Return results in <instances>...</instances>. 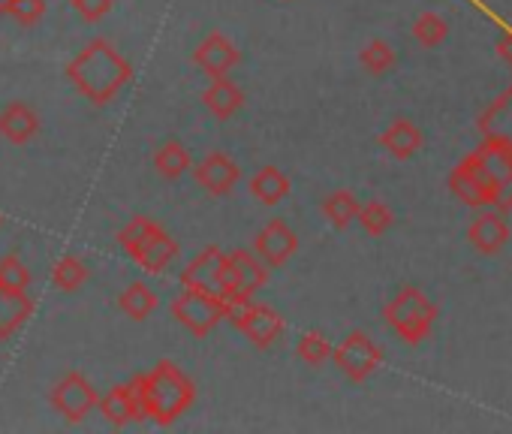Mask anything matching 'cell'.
<instances>
[{"instance_id":"obj_5","label":"cell","mask_w":512,"mask_h":434,"mask_svg":"<svg viewBox=\"0 0 512 434\" xmlns=\"http://www.w3.org/2000/svg\"><path fill=\"white\" fill-rule=\"evenodd\" d=\"M181 284L187 290H196V293H205V296L229 302V296H232V287H229V257L220 248H214V245L205 248L202 254H196L187 263V269L181 272Z\"/></svg>"},{"instance_id":"obj_34","label":"cell","mask_w":512,"mask_h":434,"mask_svg":"<svg viewBox=\"0 0 512 434\" xmlns=\"http://www.w3.org/2000/svg\"><path fill=\"white\" fill-rule=\"evenodd\" d=\"M494 205H497V211H509V208H512V169L503 175V181H500V193H497Z\"/></svg>"},{"instance_id":"obj_19","label":"cell","mask_w":512,"mask_h":434,"mask_svg":"<svg viewBox=\"0 0 512 434\" xmlns=\"http://www.w3.org/2000/svg\"><path fill=\"white\" fill-rule=\"evenodd\" d=\"M422 142H425L422 130H419L413 121H407V118L392 121V124L383 130V136H380V145H383L395 160H410V157L422 148Z\"/></svg>"},{"instance_id":"obj_32","label":"cell","mask_w":512,"mask_h":434,"mask_svg":"<svg viewBox=\"0 0 512 434\" xmlns=\"http://www.w3.org/2000/svg\"><path fill=\"white\" fill-rule=\"evenodd\" d=\"M0 13L10 16L13 22H19L22 28H34L46 16V0H7Z\"/></svg>"},{"instance_id":"obj_28","label":"cell","mask_w":512,"mask_h":434,"mask_svg":"<svg viewBox=\"0 0 512 434\" xmlns=\"http://www.w3.org/2000/svg\"><path fill=\"white\" fill-rule=\"evenodd\" d=\"M34 275L28 269V263L16 254L0 260V290H16V293H28Z\"/></svg>"},{"instance_id":"obj_27","label":"cell","mask_w":512,"mask_h":434,"mask_svg":"<svg viewBox=\"0 0 512 434\" xmlns=\"http://www.w3.org/2000/svg\"><path fill=\"white\" fill-rule=\"evenodd\" d=\"M395 49L386 40H371L362 52H359V64L371 73V76H386L395 67Z\"/></svg>"},{"instance_id":"obj_21","label":"cell","mask_w":512,"mask_h":434,"mask_svg":"<svg viewBox=\"0 0 512 434\" xmlns=\"http://www.w3.org/2000/svg\"><path fill=\"white\" fill-rule=\"evenodd\" d=\"M293 184L287 178V172H281L278 166H263L250 178V193L260 199L263 205H278L290 196Z\"/></svg>"},{"instance_id":"obj_7","label":"cell","mask_w":512,"mask_h":434,"mask_svg":"<svg viewBox=\"0 0 512 434\" xmlns=\"http://www.w3.org/2000/svg\"><path fill=\"white\" fill-rule=\"evenodd\" d=\"M226 320H232V326L256 347H272L284 335V317L269 305H256L250 299L229 305Z\"/></svg>"},{"instance_id":"obj_35","label":"cell","mask_w":512,"mask_h":434,"mask_svg":"<svg viewBox=\"0 0 512 434\" xmlns=\"http://www.w3.org/2000/svg\"><path fill=\"white\" fill-rule=\"evenodd\" d=\"M497 52H500V58L512 67V34H506V37L497 43Z\"/></svg>"},{"instance_id":"obj_24","label":"cell","mask_w":512,"mask_h":434,"mask_svg":"<svg viewBox=\"0 0 512 434\" xmlns=\"http://www.w3.org/2000/svg\"><path fill=\"white\" fill-rule=\"evenodd\" d=\"M193 166L190 160V151L181 145V142H166L154 151V169L163 175V178H181L187 169Z\"/></svg>"},{"instance_id":"obj_1","label":"cell","mask_w":512,"mask_h":434,"mask_svg":"<svg viewBox=\"0 0 512 434\" xmlns=\"http://www.w3.org/2000/svg\"><path fill=\"white\" fill-rule=\"evenodd\" d=\"M67 79L85 100H91L94 106H106L130 85L133 67L109 40H91L67 64Z\"/></svg>"},{"instance_id":"obj_9","label":"cell","mask_w":512,"mask_h":434,"mask_svg":"<svg viewBox=\"0 0 512 434\" xmlns=\"http://www.w3.org/2000/svg\"><path fill=\"white\" fill-rule=\"evenodd\" d=\"M49 401H52V407H55L67 422H82L88 413L97 410L100 395H97V389L91 386V380H88L82 371H67V374L55 383Z\"/></svg>"},{"instance_id":"obj_22","label":"cell","mask_w":512,"mask_h":434,"mask_svg":"<svg viewBox=\"0 0 512 434\" xmlns=\"http://www.w3.org/2000/svg\"><path fill=\"white\" fill-rule=\"evenodd\" d=\"M118 308L124 311V317H130V320H148L154 311H157V293L148 287V284H142V281H133V284H127L124 290H121V296H118Z\"/></svg>"},{"instance_id":"obj_23","label":"cell","mask_w":512,"mask_h":434,"mask_svg":"<svg viewBox=\"0 0 512 434\" xmlns=\"http://www.w3.org/2000/svg\"><path fill=\"white\" fill-rule=\"evenodd\" d=\"M359 199L350 193V190H335L323 199V214H326V221L338 230H347L353 221H356V214H359Z\"/></svg>"},{"instance_id":"obj_4","label":"cell","mask_w":512,"mask_h":434,"mask_svg":"<svg viewBox=\"0 0 512 434\" xmlns=\"http://www.w3.org/2000/svg\"><path fill=\"white\" fill-rule=\"evenodd\" d=\"M449 190L467 202V205H476V208H485V205H494L497 193H500V175L473 151L467 160H461L452 175H449Z\"/></svg>"},{"instance_id":"obj_26","label":"cell","mask_w":512,"mask_h":434,"mask_svg":"<svg viewBox=\"0 0 512 434\" xmlns=\"http://www.w3.org/2000/svg\"><path fill=\"white\" fill-rule=\"evenodd\" d=\"M85 281H88V266L73 254L61 257L52 269V284L64 293H76Z\"/></svg>"},{"instance_id":"obj_6","label":"cell","mask_w":512,"mask_h":434,"mask_svg":"<svg viewBox=\"0 0 512 434\" xmlns=\"http://www.w3.org/2000/svg\"><path fill=\"white\" fill-rule=\"evenodd\" d=\"M169 311H172V317H175L190 335L205 338L220 320L229 317V302L184 287V290L172 299V308H169Z\"/></svg>"},{"instance_id":"obj_12","label":"cell","mask_w":512,"mask_h":434,"mask_svg":"<svg viewBox=\"0 0 512 434\" xmlns=\"http://www.w3.org/2000/svg\"><path fill=\"white\" fill-rule=\"evenodd\" d=\"M299 251V236L293 233V227L281 217L269 221L253 239V254L260 257L269 269H281L293 254Z\"/></svg>"},{"instance_id":"obj_17","label":"cell","mask_w":512,"mask_h":434,"mask_svg":"<svg viewBox=\"0 0 512 434\" xmlns=\"http://www.w3.org/2000/svg\"><path fill=\"white\" fill-rule=\"evenodd\" d=\"M178 257V245H175V239L163 230V227H157L151 236H148V242L130 257L136 266H142L145 272H151V275H160V272H166V266L172 263Z\"/></svg>"},{"instance_id":"obj_29","label":"cell","mask_w":512,"mask_h":434,"mask_svg":"<svg viewBox=\"0 0 512 434\" xmlns=\"http://www.w3.org/2000/svg\"><path fill=\"white\" fill-rule=\"evenodd\" d=\"M413 37L425 49H437L449 37V22L437 13H422L413 25Z\"/></svg>"},{"instance_id":"obj_10","label":"cell","mask_w":512,"mask_h":434,"mask_svg":"<svg viewBox=\"0 0 512 434\" xmlns=\"http://www.w3.org/2000/svg\"><path fill=\"white\" fill-rule=\"evenodd\" d=\"M229 287H232V296H229V305L235 302H247L253 299V293H260L269 281V266L256 257L253 251H229Z\"/></svg>"},{"instance_id":"obj_18","label":"cell","mask_w":512,"mask_h":434,"mask_svg":"<svg viewBox=\"0 0 512 434\" xmlns=\"http://www.w3.org/2000/svg\"><path fill=\"white\" fill-rule=\"evenodd\" d=\"M202 103H205V109H208L214 118L226 121V118H232V115L244 106V91H241L229 76H217V79H211V85L202 91Z\"/></svg>"},{"instance_id":"obj_33","label":"cell","mask_w":512,"mask_h":434,"mask_svg":"<svg viewBox=\"0 0 512 434\" xmlns=\"http://www.w3.org/2000/svg\"><path fill=\"white\" fill-rule=\"evenodd\" d=\"M70 4H73V10H76L88 25H97V22H103V19L112 13L115 0H70Z\"/></svg>"},{"instance_id":"obj_11","label":"cell","mask_w":512,"mask_h":434,"mask_svg":"<svg viewBox=\"0 0 512 434\" xmlns=\"http://www.w3.org/2000/svg\"><path fill=\"white\" fill-rule=\"evenodd\" d=\"M100 413L106 416L109 425H127V422H142L148 419L145 413V398H142V386H139V374L130 377L121 386H112L100 401H97Z\"/></svg>"},{"instance_id":"obj_15","label":"cell","mask_w":512,"mask_h":434,"mask_svg":"<svg viewBox=\"0 0 512 434\" xmlns=\"http://www.w3.org/2000/svg\"><path fill=\"white\" fill-rule=\"evenodd\" d=\"M40 133V115L34 106L22 103V100H13L0 109V136L13 145H28L34 142Z\"/></svg>"},{"instance_id":"obj_16","label":"cell","mask_w":512,"mask_h":434,"mask_svg":"<svg viewBox=\"0 0 512 434\" xmlns=\"http://www.w3.org/2000/svg\"><path fill=\"white\" fill-rule=\"evenodd\" d=\"M467 239L470 245L479 251V254H497L506 242H509V224L503 211H482L476 221L470 224L467 230Z\"/></svg>"},{"instance_id":"obj_2","label":"cell","mask_w":512,"mask_h":434,"mask_svg":"<svg viewBox=\"0 0 512 434\" xmlns=\"http://www.w3.org/2000/svg\"><path fill=\"white\" fill-rule=\"evenodd\" d=\"M139 386L145 398V413L157 425H172L196 401V383L169 359L157 362L148 374H139Z\"/></svg>"},{"instance_id":"obj_13","label":"cell","mask_w":512,"mask_h":434,"mask_svg":"<svg viewBox=\"0 0 512 434\" xmlns=\"http://www.w3.org/2000/svg\"><path fill=\"white\" fill-rule=\"evenodd\" d=\"M196 184L202 190H208L211 196H229L241 178V169L238 163L223 154V151H211L202 163H196V172H193Z\"/></svg>"},{"instance_id":"obj_14","label":"cell","mask_w":512,"mask_h":434,"mask_svg":"<svg viewBox=\"0 0 512 434\" xmlns=\"http://www.w3.org/2000/svg\"><path fill=\"white\" fill-rule=\"evenodd\" d=\"M238 61H241V55H238V49L232 46V40H226L223 34H208L199 46H196V52H193V64L208 76V79H217V76H229L235 67H238Z\"/></svg>"},{"instance_id":"obj_36","label":"cell","mask_w":512,"mask_h":434,"mask_svg":"<svg viewBox=\"0 0 512 434\" xmlns=\"http://www.w3.org/2000/svg\"><path fill=\"white\" fill-rule=\"evenodd\" d=\"M4 4H7V0H0V10H4Z\"/></svg>"},{"instance_id":"obj_3","label":"cell","mask_w":512,"mask_h":434,"mask_svg":"<svg viewBox=\"0 0 512 434\" xmlns=\"http://www.w3.org/2000/svg\"><path fill=\"white\" fill-rule=\"evenodd\" d=\"M386 323L395 335H401L407 344H419L431 335V326L437 320V305L416 287H404L395 293V299L383 311Z\"/></svg>"},{"instance_id":"obj_31","label":"cell","mask_w":512,"mask_h":434,"mask_svg":"<svg viewBox=\"0 0 512 434\" xmlns=\"http://www.w3.org/2000/svg\"><path fill=\"white\" fill-rule=\"evenodd\" d=\"M160 224L157 221H151V217H133V221L118 233V245H121V251L127 254V257H133L145 242H148V236L157 230Z\"/></svg>"},{"instance_id":"obj_20","label":"cell","mask_w":512,"mask_h":434,"mask_svg":"<svg viewBox=\"0 0 512 434\" xmlns=\"http://www.w3.org/2000/svg\"><path fill=\"white\" fill-rule=\"evenodd\" d=\"M31 314H34V299L28 293L0 290V341L13 338Z\"/></svg>"},{"instance_id":"obj_8","label":"cell","mask_w":512,"mask_h":434,"mask_svg":"<svg viewBox=\"0 0 512 434\" xmlns=\"http://www.w3.org/2000/svg\"><path fill=\"white\" fill-rule=\"evenodd\" d=\"M332 359H335V365L353 380V383H365L377 368H380V362H383V350L374 344V338L371 335H365V332H350L335 350H332Z\"/></svg>"},{"instance_id":"obj_25","label":"cell","mask_w":512,"mask_h":434,"mask_svg":"<svg viewBox=\"0 0 512 434\" xmlns=\"http://www.w3.org/2000/svg\"><path fill=\"white\" fill-rule=\"evenodd\" d=\"M356 221L362 224V230L368 233V236H386L389 230H392V224H395V214H392V208L386 205V202H380V199H371V202H365V205H359V214H356Z\"/></svg>"},{"instance_id":"obj_30","label":"cell","mask_w":512,"mask_h":434,"mask_svg":"<svg viewBox=\"0 0 512 434\" xmlns=\"http://www.w3.org/2000/svg\"><path fill=\"white\" fill-rule=\"evenodd\" d=\"M332 350L335 347H332V341L323 332H305V335H299V344H296L299 359L308 362V365H314V368L326 365L332 359Z\"/></svg>"}]
</instances>
